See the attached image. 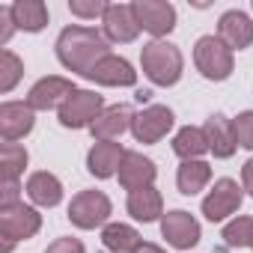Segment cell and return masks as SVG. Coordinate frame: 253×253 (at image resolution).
<instances>
[{
	"mask_svg": "<svg viewBox=\"0 0 253 253\" xmlns=\"http://www.w3.org/2000/svg\"><path fill=\"white\" fill-rule=\"evenodd\" d=\"M211 179V167L203 161V158H194V161H182L179 173H176V185H179V194L185 197H194L200 194Z\"/></svg>",
	"mask_w": 253,
	"mask_h": 253,
	"instance_id": "cell-23",
	"label": "cell"
},
{
	"mask_svg": "<svg viewBox=\"0 0 253 253\" xmlns=\"http://www.w3.org/2000/svg\"><path fill=\"white\" fill-rule=\"evenodd\" d=\"M173 152H176L182 161L200 158L203 152H209L206 131H203V128H194V125H185V128H179L176 137H173Z\"/></svg>",
	"mask_w": 253,
	"mask_h": 253,
	"instance_id": "cell-25",
	"label": "cell"
},
{
	"mask_svg": "<svg viewBox=\"0 0 253 253\" xmlns=\"http://www.w3.org/2000/svg\"><path fill=\"white\" fill-rule=\"evenodd\" d=\"M12 12V21L18 30H27V33H39L45 24H48V6L42 0H15L9 6Z\"/></svg>",
	"mask_w": 253,
	"mask_h": 253,
	"instance_id": "cell-22",
	"label": "cell"
},
{
	"mask_svg": "<svg viewBox=\"0 0 253 253\" xmlns=\"http://www.w3.org/2000/svg\"><path fill=\"white\" fill-rule=\"evenodd\" d=\"M42 229V214L24 203L0 209V235H3V253L15 247V241H27Z\"/></svg>",
	"mask_w": 253,
	"mask_h": 253,
	"instance_id": "cell-3",
	"label": "cell"
},
{
	"mask_svg": "<svg viewBox=\"0 0 253 253\" xmlns=\"http://www.w3.org/2000/svg\"><path fill=\"white\" fill-rule=\"evenodd\" d=\"M134 110L128 107V104H110V107H104L101 110V116L92 122V137L101 143V140H116V137H122L125 131L131 128V122H134Z\"/></svg>",
	"mask_w": 253,
	"mask_h": 253,
	"instance_id": "cell-18",
	"label": "cell"
},
{
	"mask_svg": "<svg viewBox=\"0 0 253 253\" xmlns=\"http://www.w3.org/2000/svg\"><path fill=\"white\" fill-rule=\"evenodd\" d=\"M0 24H3V30H0V45H6L9 36H12V30H15V21H12L9 6H6V9H0Z\"/></svg>",
	"mask_w": 253,
	"mask_h": 253,
	"instance_id": "cell-32",
	"label": "cell"
},
{
	"mask_svg": "<svg viewBox=\"0 0 253 253\" xmlns=\"http://www.w3.org/2000/svg\"><path fill=\"white\" fill-rule=\"evenodd\" d=\"M122 158H125L122 143H116V140H101V143H95V146L89 149V155H86V170H89L95 179H110V176L119 173Z\"/></svg>",
	"mask_w": 253,
	"mask_h": 253,
	"instance_id": "cell-19",
	"label": "cell"
},
{
	"mask_svg": "<svg viewBox=\"0 0 253 253\" xmlns=\"http://www.w3.org/2000/svg\"><path fill=\"white\" fill-rule=\"evenodd\" d=\"M72 92H75L72 81H66L60 75H48L33 84V89L27 92V104H30V110H54V107H63V101Z\"/></svg>",
	"mask_w": 253,
	"mask_h": 253,
	"instance_id": "cell-13",
	"label": "cell"
},
{
	"mask_svg": "<svg viewBox=\"0 0 253 253\" xmlns=\"http://www.w3.org/2000/svg\"><path fill=\"white\" fill-rule=\"evenodd\" d=\"M250 223L253 217H235L223 226V241L229 247H247L250 244Z\"/></svg>",
	"mask_w": 253,
	"mask_h": 253,
	"instance_id": "cell-28",
	"label": "cell"
},
{
	"mask_svg": "<svg viewBox=\"0 0 253 253\" xmlns=\"http://www.w3.org/2000/svg\"><path fill=\"white\" fill-rule=\"evenodd\" d=\"M104 98L92 89H75L63 107H60V125L63 128H92V122L101 116Z\"/></svg>",
	"mask_w": 253,
	"mask_h": 253,
	"instance_id": "cell-5",
	"label": "cell"
},
{
	"mask_svg": "<svg viewBox=\"0 0 253 253\" xmlns=\"http://www.w3.org/2000/svg\"><path fill=\"white\" fill-rule=\"evenodd\" d=\"M69 12L78 15V18H104L107 3H101V0H89V3H84V0H72Z\"/></svg>",
	"mask_w": 253,
	"mask_h": 253,
	"instance_id": "cell-30",
	"label": "cell"
},
{
	"mask_svg": "<svg viewBox=\"0 0 253 253\" xmlns=\"http://www.w3.org/2000/svg\"><path fill=\"white\" fill-rule=\"evenodd\" d=\"M155 161L152 158H146V155H140V152H125V158H122V164H119V185L128 191V194H134V191H143V188H152V182H155Z\"/></svg>",
	"mask_w": 253,
	"mask_h": 253,
	"instance_id": "cell-14",
	"label": "cell"
},
{
	"mask_svg": "<svg viewBox=\"0 0 253 253\" xmlns=\"http://www.w3.org/2000/svg\"><path fill=\"white\" fill-rule=\"evenodd\" d=\"M250 250H253V223H250V244H247Z\"/></svg>",
	"mask_w": 253,
	"mask_h": 253,
	"instance_id": "cell-36",
	"label": "cell"
},
{
	"mask_svg": "<svg viewBox=\"0 0 253 253\" xmlns=\"http://www.w3.org/2000/svg\"><path fill=\"white\" fill-rule=\"evenodd\" d=\"M206 140H209V152H214V158H232L238 149V137H235V122L226 119L223 113H214L206 119L203 125Z\"/></svg>",
	"mask_w": 253,
	"mask_h": 253,
	"instance_id": "cell-17",
	"label": "cell"
},
{
	"mask_svg": "<svg viewBox=\"0 0 253 253\" xmlns=\"http://www.w3.org/2000/svg\"><path fill=\"white\" fill-rule=\"evenodd\" d=\"M33 113L36 110H30L27 101H3L0 104V137H3V143H15L33 131V125H36Z\"/></svg>",
	"mask_w": 253,
	"mask_h": 253,
	"instance_id": "cell-12",
	"label": "cell"
},
{
	"mask_svg": "<svg viewBox=\"0 0 253 253\" xmlns=\"http://www.w3.org/2000/svg\"><path fill=\"white\" fill-rule=\"evenodd\" d=\"M241 185H244V191L253 197V158L244 161V167H241Z\"/></svg>",
	"mask_w": 253,
	"mask_h": 253,
	"instance_id": "cell-34",
	"label": "cell"
},
{
	"mask_svg": "<svg viewBox=\"0 0 253 253\" xmlns=\"http://www.w3.org/2000/svg\"><path fill=\"white\" fill-rule=\"evenodd\" d=\"M241 200H244V194L235 179H217L214 188L209 191V197L203 200V214H206V220L220 223L241 209Z\"/></svg>",
	"mask_w": 253,
	"mask_h": 253,
	"instance_id": "cell-8",
	"label": "cell"
},
{
	"mask_svg": "<svg viewBox=\"0 0 253 253\" xmlns=\"http://www.w3.org/2000/svg\"><path fill=\"white\" fill-rule=\"evenodd\" d=\"M110 217V200L101 191H81L69 203V220L78 229H95Z\"/></svg>",
	"mask_w": 253,
	"mask_h": 253,
	"instance_id": "cell-6",
	"label": "cell"
},
{
	"mask_svg": "<svg viewBox=\"0 0 253 253\" xmlns=\"http://www.w3.org/2000/svg\"><path fill=\"white\" fill-rule=\"evenodd\" d=\"M101 244L107 250H113V253H134L143 244V238L128 223H107L104 232H101Z\"/></svg>",
	"mask_w": 253,
	"mask_h": 253,
	"instance_id": "cell-24",
	"label": "cell"
},
{
	"mask_svg": "<svg viewBox=\"0 0 253 253\" xmlns=\"http://www.w3.org/2000/svg\"><path fill=\"white\" fill-rule=\"evenodd\" d=\"M134 253H167V250H161L158 244H149V241H143V244H140Z\"/></svg>",
	"mask_w": 253,
	"mask_h": 253,
	"instance_id": "cell-35",
	"label": "cell"
},
{
	"mask_svg": "<svg viewBox=\"0 0 253 253\" xmlns=\"http://www.w3.org/2000/svg\"><path fill=\"white\" fill-rule=\"evenodd\" d=\"M194 66L206 81H226L232 75V51L217 36H200L194 45Z\"/></svg>",
	"mask_w": 253,
	"mask_h": 253,
	"instance_id": "cell-4",
	"label": "cell"
},
{
	"mask_svg": "<svg viewBox=\"0 0 253 253\" xmlns=\"http://www.w3.org/2000/svg\"><path fill=\"white\" fill-rule=\"evenodd\" d=\"M45 253H84V244L78 238H57L54 244H48Z\"/></svg>",
	"mask_w": 253,
	"mask_h": 253,
	"instance_id": "cell-31",
	"label": "cell"
},
{
	"mask_svg": "<svg viewBox=\"0 0 253 253\" xmlns=\"http://www.w3.org/2000/svg\"><path fill=\"white\" fill-rule=\"evenodd\" d=\"M128 214L140 223H152L164 214V200H161V191L158 188H143V191H134L128 194Z\"/></svg>",
	"mask_w": 253,
	"mask_h": 253,
	"instance_id": "cell-21",
	"label": "cell"
},
{
	"mask_svg": "<svg viewBox=\"0 0 253 253\" xmlns=\"http://www.w3.org/2000/svg\"><path fill=\"white\" fill-rule=\"evenodd\" d=\"M27 197H30L36 206H42V209H54V206L63 200V182H60L54 173L39 170V173H33V176L27 179Z\"/></svg>",
	"mask_w": 253,
	"mask_h": 253,
	"instance_id": "cell-20",
	"label": "cell"
},
{
	"mask_svg": "<svg viewBox=\"0 0 253 253\" xmlns=\"http://www.w3.org/2000/svg\"><path fill=\"white\" fill-rule=\"evenodd\" d=\"M140 66H143V75L158 84V86H173L179 84L182 78V51L173 45V42H164V39H155L149 45H143L140 51Z\"/></svg>",
	"mask_w": 253,
	"mask_h": 253,
	"instance_id": "cell-2",
	"label": "cell"
},
{
	"mask_svg": "<svg viewBox=\"0 0 253 253\" xmlns=\"http://www.w3.org/2000/svg\"><path fill=\"white\" fill-rule=\"evenodd\" d=\"M173 122H176V116H173V110L170 107H164V104H149V107H143L137 116H134V122H131V134H134V140L137 143H158L161 137H167V131L173 128Z\"/></svg>",
	"mask_w": 253,
	"mask_h": 253,
	"instance_id": "cell-7",
	"label": "cell"
},
{
	"mask_svg": "<svg viewBox=\"0 0 253 253\" xmlns=\"http://www.w3.org/2000/svg\"><path fill=\"white\" fill-rule=\"evenodd\" d=\"M131 6H134L140 30L152 33L155 39L167 36L176 27V6L167 3V0H134Z\"/></svg>",
	"mask_w": 253,
	"mask_h": 253,
	"instance_id": "cell-9",
	"label": "cell"
},
{
	"mask_svg": "<svg viewBox=\"0 0 253 253\" xmlns=\"http://www.w3.org/2000/svg\"><path fill=\"white\" fill-rule=\"evenodd\" d=\"M27 161H30V155H27L24 146H18V143H3L0 146V173H3V182H18Z\"/></svg>",
	"mask_w": 253,
	"mask_h": 253,
	"instance_id": "cell-26",
	"label": "cell"
},
{
	"mask_svg": "<svg viewBox=\"0 0 253 253\" xmlns=\"http://www.w3.org/2000/svg\"><path fill=\"white\" fill-rule=\"evenodd\" d=\"M86 78L95 81V84H101V86H134L137 84L134 66L125 57H116V54H107L104 60H98Z\"/></svg>",
	"mask_w": 253,
	"mask_h": 253,
	"instance_id": "cell-16",
	"label": "cell"
},
{
	"mask_svg": "<svg viewBox=\"0 0 253 253\" xmlns=\"http://www.w3.org/2000/svg\"><path fill=\"white\" fill-rule=\"evenodd\" d=\"M101 27H104V36L110 42H119V45L134 42L137 33H140V24H137V15H134L131 3H107Z\"/></svg>",
	"mask_w": 253,
	"mask_h": 253,
	"instance_id": "cell-11",
	"label": "cell"
},
{
	"mask_svg": "<svg viewBox=\"0 0 253 253\" xmlns=\"http://www.w3.org/2000/svg\"><path fill=\"white\" fill-rule=\"evenodd\" d=\"M18 182H3V197H0V209H6V206H15V203H21L18 200Z\"/></svg>",
	"mask_w": 253,
	"mask_h": 253,
	"instance_id": "cell-33",
	"label": "cell"
},
{
	"mask_svg": "<svg viewBox=\"0 0 253 253\" xmlns=\"http://www.w3.org/2000/svg\"><path fill=\"white\" fill-rule=\"evenodd\" d=\"M232 122H235V137H238V146H244V149H250V152H253V110L238 113V119H232Z\"/></svg>",
	"mask_w": 253,
	"mask_h": 253,
	"instance_id": "cell-29",
	"label": "cell"
},
{
	"mask_svg": "<svg viewBox=\"0 0 253 253\" xmlns=\"http://www.w3.org/2000/svg\"><path fill=\"white\" fill-rule=\"evenodd\" d=\"M161 235L167 238L170 247H176V250H191V247L200 244V220H197L194 214L182 211V209L167 211V214L161 217Z\"/></svg>",
	"mask_w": 253,
	"mask_h": 253,
	"instance_id": "cell-10",
	"label": "cell"
},
{
	"mask_svg": "<svg viewBox=\"0 0 253 253\" xmlns=\"http://www.w3.org/2000/svg\"><path fill=\"white\" fill-rule=\"evenodd\" d=\"M217 39L229 48V51H244L253 45V21L247 12L241 9H229L220 15L217 21Z\"/></svg>",
	"mask_w": 253,
	"mask_h": 253,
	"instance_id": "cell-15",
	"label": "cell"
},
{
	"mask_svg": "<svg viewBox=\"0 0 253 253\" xmlns=\"http://www.w3.org/2000/svg\"><path fill=\"white\" fill-rule=\"evenodd\" d=\"M21 75H24V63L12 51L0 54V92H12L15 84L21 81Z\"/></svg>",
	"mask_w": 253,
	"mask_h": 253,
	"instance_id": "cell-27",
	"label": "cell"
},
{
	"mask_svg": "<svg viewBox=\"0 0 253 253\" xmlns=\"http://www.w3.org/2000/svg\"><path fill=\"white\" fill-rule=\"evenodd\" d=\"M110 54V45H107V39L98 33V30H92V27H81V24H72V27H66L63 33H60V39H57V57H60V63L69 69V72H75V75H89L92 72V66L98 63V60H104Z\"/></svg>",
	"mask_w": 253,
	"mask_h": 253,
	"instance_id": "cell-1",
	"label": "cell"
}]
</instances>
